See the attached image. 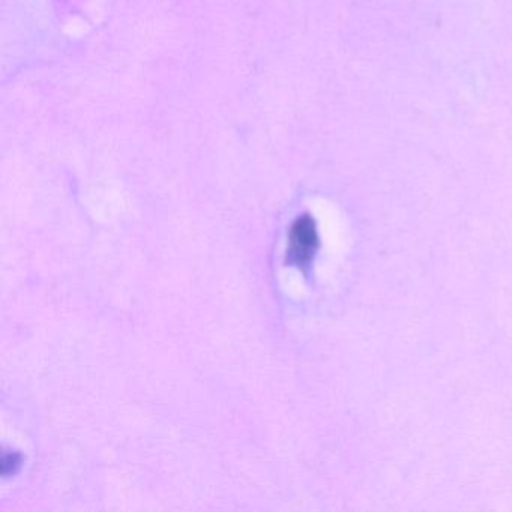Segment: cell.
<instances>
[{
	"mask_svg": "<svg viewBox=\"0 0 512 512\" xmlns=\"http://www.w3.org/2000/svg\"><path fill=\"white\" fill-rule=\"evenodd\" d=\"M22 466V455L19 452H10V454H5L4 458H2V475L7 478V476L14 475L17 473V470Z\"/></svg>",
	"mask_w": 512,
	"mask_h": 512,
	"instance_id": "obj_2",
	"label": "cell"
},
{
	"mask_svg": "<svg viewBox=\"0 0 512 512\" xmlns=\"http://www.w3.org/2000/svg\"><path fill=\"white\" fill-rule=\"evenodd\" d=\"M317 248H319V235H317L316 223L310 215H302L290 229L287 262L299 268H305L313 260Z\"/></svg>",
	"mask_w": 512,
	"mask_h": 512,
	"instance_id": "obj_1",
	"label": "cell"
}]
</instances>
